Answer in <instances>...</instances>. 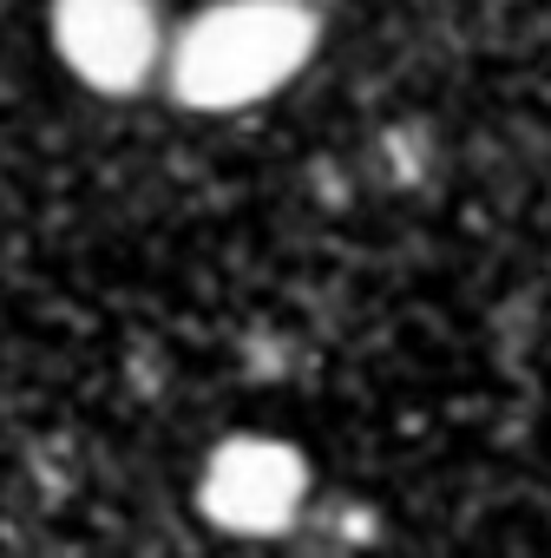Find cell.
Segmentation results:
<instances>
[{
    "label": "cell",
    "instance_id": "3957f363",
    "mask_svg": "<svg viewBox=\"0 0 551 558\" xmlns=\"http://www.w3.org/2000/svg\"><path fill=\"white\" fill-rule=\"evenodd\" d=\"M309 493V466L290 440L269 434H230L210 447L204 473H197V506L210 512V525L243 532V538H269L303 512Z\"/></svg>",
    "mask_w": 551,
    "mask_h": 558
},
{
    "label": "cell",
    "instance_id": "277c9868",
    "mask_svg": "<svg viewBox=\"0 0 551 558\" xmlns=\"http://www.w3.org/2000/svg\"><path fill=\"white\" fill-rule=\"evenodd\" d=\"M309 8H316V0H309Z\"/></svg>",
    "mask_w": 551,
    "mask_h": 558
},
{
    "label": "cell",
    "instance_id": "7a4b0ae2",
    "mask_svg": "<svg viewBox=\"0 0 551 558\" xmlns=\"http://www.w3.org/2000/svg\"><path fill=\"white\" fill-rule=\"evenodd\" d=\"M47 34H53L60 66L106 99L151 86V73L171 53L151 0H53Z\"/></svg>",
    "mask_w": 551,
    "mask_h": 558
},
{
    "label": "cell",
    "instance_id": "6da1fadb",
    "mask_svg": "<svg viewBox=\"0 0 551 558\" xmlns=\"http://www.w3.org/2000/svg\"><path fill=\"white\" fill-rule=\"evenodd\" d=\"M322 47L309 0H210L171 34L164 86L184 112H243L303 80Z\"/></svg>",
    "mask_w": 551,
    "mask_h": 558
}]
</instances>
